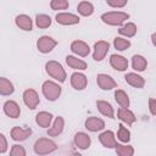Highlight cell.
Segmentation results:
<instances>
[{
  "label": "cell",
  "mask_w": 156,
  "mask_h": 156,
  "mask_svg": "<svg viewBox=\"0 0 156 156\" xmlns=\"http://www.w3.org/2000/svg\"><path fill=\"white\" fill-rule=\"evenodd\" d=\"M110 63L117 71H126L128 68V60L126 57L121 56V55H116V54L111 55Z\"/></svg>",
  "instance_id": "cell-12"
},
{
  "label": "cell",
  "mask_w": 156,
  "mask_h": 156,
  "mask_svg": "<svg viewBox=\"0 0 156 156\" xmlns=\"http://www.w3.org/2000/svg\"><path fill=\"white\" fill-rule=\"evenodd\" d=\"M10 155L11 156H24L26 155V150L21 145H13L11 151H10Z\"/></svg>",
  "instance_id": "cell-35"
},
{
  "label": "cell",
  "mask_w": 156,
  "mask_h": 156,
  "mask_svg": "<svg viewBox=\"0 0 156 156\" xmlns=\"http://www.w3.org/2000/svg\"><path fill=\"white\" fill-rule=\"evenodd\" d=\"M129 18V15L126 12H106L101 16V20L104 23L110 24V26H121L124 21Z\"/></svg>",
  "instance_id": "cell-1"
},
{
  "label": "cell",
  "mask_w": 156,
  "mask_h": 156,
  "mask_svg": "<svg viewBox=\"0 0 156 156\" xmlns=\"http://www.w3.org/2000/svg\"><path fill=\"white\" fill-rule=\"evenodd\" d=\"M113 45H115V48L117 50L123 51V50H126V49H128L130 46V41L128 39H123V38H115Z\"/></svg>",
  "instance_id": "cell-33"
},
{
  "label": "cell",
  "mask_w": 156,
  "mask_h": 156,
  "mask_svg": "<svg viewBox=\"0 0 156 156\" xmlns=\"http://www.w3.org/2000/svg\"><path fill=\"white\" fill-rule=\"evenodd\" d=\"M124 79H126V82H127L128 84H130L132 87L138 88V89L143 88V87H144V84H145L144 78H143L141 76L136 74V73H133V72L127 73V74L124 76Z\"/></svg>",
  "instance_id": "cell-18"
},
{
  "label": "cell",
  "mask_w": 156,
  "mask_h": 156,
  "mask_svg": "<svg viewBox=\"0 0 156 156\" xmlns=\"http://www.w3.org/2000/svg\"><path fill=\"white\" fill-rule=\"evenodd\" d=\"M115 100H116V102H117L121 107H128V106H129V98H128V95H127L123 90H121V89H117V90L115 91Z\"/></svg>",
  "instance_id": "cell-28"
},
{
  "label": "cell",
  "mask_w": 156,
  "mask_h": 156,
  "mask_svg": "<svg viewBox=\"0 0 156 156\" xmlns=\"http://www.w3.org/2000/svg\"><path fill=\"white\" fill-rule=\"evenodd\" d=\"M45 68H46L48 74L50 77L55 78L56 80H58L61 83L66 80V72H65V69L62 68V66L58 62H56V61H49V62H46Z\"/></svg>",
  "instance_id": "cell-2"
},
{
  "label": "cell",
  "mask_w": 156,
  "mask_h": 156,
  "mask_svg": "<svg viewBox=\"0 0 156 156\" xmlns=\"http://www.w3.org/2000/svg\"><path fill=\"white\" fill-rule=\"evenodd\" d=\"M63 124H65L63 118L62 117H56L52 127L48 130V135H50V136H57V135H60L62 133V130H63Z\"/></svg>",
  "instance_id": "cell-23"
},
{
  "label": "cell",
  "mask_w": 156,
  "mask_h": 156,
  "mask_svg": "<svg viewBox=\"0 0 156 156\" xmlns=\"http://www.w3.org/2000/svg\"><path fill=\"white\" fill-rule=\"evenodd\" d=\"M106 2L111 7H123L127 5L128 0H106Z\"/></svg>",
  "instance_id": "cell-36"
},
{
  "label": "cell",
  "mask_w": 156,
  "mask_h": 156,
  "mask_svg": "<svg viewBox=\"0 0 156 156\" xmlns=\"http://www.w3.org/2000/svg\"><path fill=\"white\" fill-rule=\"evenodd\" d=\"M71 50H72L74 54L82 56V57L88 56L89 52H90V48L88 46V44H85V43L82 41V40H74V41H72V44H71Z\"/></svg>",
  "instance_id": "cell-10"
},
{
  "label": "cell",
  "mask_w": 156,
  "mask_h": 156,
  "mask_svg": "<svg viewBox=\"0 0 156 156\" xmlns=\"http://www.w3.org/2000/svg\"><path fill=\"white\" fill-rule=\"evenodd\" d=\"M66 63L71 67V68H74V69H80V71H84L87 69V63L80 60V58H77L74 56H67L66 57Z\"/></svg>",
  "instance_id": "cell-24"
},
{
  "label": "cell",
  "mask_w": 156,
  "mask_h": 156,
  "mask_svg": "<svg viewBox=\"0 0 156 156\" xmlns=\"http://www.w3.org/2000/svg\"><path fill=\"white\" fill-rule=\"evenodd\" d=\"M56 22L63 26H72L79 23V17L73 15V13H57L56 15Z\"/></svg>",
  "instance_id": "cell-9"
},
{
  "label": "cell",
  "mask_w": 156,
  "mask_h": 156,
  "mask_svg": "<svg viewBox=\"0 0 156 156\" xmlns=\"http://www.w3.org/2000/svg\"><path fill=\"white\" fill-rule=\"evenodd\" d=\"M117 138L123 143H128L130 140V132L123 124H119L118 126V132H117Z\"/></svg>",
  "instance_id": "cell-32"
},
{
  "label": "cell",
  "mask_w": 156,
  "mask_h": 156,
  "mask_svg": "<svg viewBox=\"0 0 156 156\" xmlns=\"http://www.w3.org/2000/svg\"><path fill=\"white\" fill-rule=\"evenodd\" d=\"M132 66L135 71L138 72H143L145 71L146 66H147V62H146V58H144L143 56L140 55H134L132 57Z\"/></svg>",
  "instance_id": "cell-25"
},
{
  "label": "cell",
  "mask_w": 156,
  "mask_h": 156,
  "mask_svg": "<svg viewBox=\"0 0 156 156\" xmlns=\"http://www.w3.org/2000/svg\"><path fill=\"white\" fill-rule=\"evenodd\" d=\"M116 152L119 156H132L134 154V150L132 146L129 145H121V144H116Z\"/></svg>",
  "instance_id": "cell-31"
},
{
  "label": "cell",
  "mask_w": 156,
  "mask_h": 156,
  "mask_svg": "<svg viewBox=\"0 0 156 156\" xmlns=\"http://www.w3.org/2000/svg\"><path fill=\"white\" fill-rule=\"evenodd\" d=\"M77 10H78V12H79L82 16L88 17V16H90V15L94 12V6H93V4L89 2V1H82V2L78 4Z\"/></svg>",
  "instance_id": "cell-27"
},
{
  "label": "cell",
  "mask_w": 156,
  "mask_h": 156,
  "mask_svg": "<svg viewBox=\"0 0 156 156\" xmlns=\"http://www.w3.org/2000/svg\"><path fill=\"white\" fill-rule=\"evenodd\" d=\"M13 91H15V88H13L12 83L6 78L0 77V94L1 95H11Z\"/></svg>",
  "instance_id": "cell-26"
},
{
  "label": "cell",
  "mask_w": 156,
  "mask_h": 156,
  "mask_svg": "<svg viewBox=\"0 0 156 156\" xmlns=\"http://www.w3.org/2000/svg\"><path fill=\"white\" fill-rule=\"evenodd\" d=\"M57 45V41L55 39H52L51 37H48V35H44L41 38H39L38 43H37V48L40 52L43 54H48L50 52L55 46Z\"/></svg>",
  "instance_id": "cell-5"
},
{
  "label": "cell",
  "mask_w": 156,
  "mask_h": 156,
  "mask_svg": "<svg viewBox=\"0 0 156 156\" xmlns=\"http://www.w3.org/2000/svg\"><path fill=\"white\" fill-rule=\"evenodd\" d=\"M117 116H118V118L122 122L127 123L128 126H132L135 122V119H136V117L134 116V113L130 110H128L127 107H119L118 111H117Z\"/></svg>",
  "instance_id": "cell-15"
},
{
  "label": "cell",
  "mask_w": 156,
  "mask_h": 156,
  "mask_svg": "<svg viewBox=\"0 0 156 156\" xmlns=\"http://www.w3.org/2000/svg\"><path fill=\"white\" fill-rule=\"evenodd\" d=\"M110 50V44L108 41L105 40H99L95 43L94 45V54H93V58L95 61H101L105 55L107 54V51Z\"/></svg>",
  "instance_id": "cell-6"
},
{
  "label": "cell",
  "mask_w": 156,
  "mask_h": 156,
  "mask_svg": "<svg viewBox=\"0 0 156 156\" xmlns=\"http://www.w3.org/2000/svg\"><path fill=\"white\" fill-rule=\"evenodd\" d=\"M23 101L30 110H34L39 104V96L34 89H27L23 93Z\"/></svg>",
  "instance_id": "cell-7"
},
{
  "label": "cell",
  "mask_w": 156,
  "mask_h": 156,
  "mask_svg": "<svg viewBox=\"0 0 156 156\" xmlns=\"http://www.w3.org/2000/svg\"><path fill=\"white\" fill-rule=\"evenodd\" d=\"M74 144L79 149L85 150V149H88L90 146V136L88 134H85V133L79 132V133H77L74 135Z\"/></svg>",
  "instance_id": "cell-20"
},
{
  "label": "cell",
  "mask_w": 156,
  "mask_h": 156,
  "mask_svg": "<svg viewBox=\"0 0 156 156\" xmlns=\"http://www.w3.org/2000/svg\"><path fill=\"white\" fill-rule=\"evenodd\" d=\"M32 134V129L30 128H21V127H13L11 130V138L16 141H23L26 139H28V136Z\"/></svg>",
  "instance_id": "cell-14"
},
{
  "label": "cell",
  "mask_w": 156,
  "mask_h": 156,
  "mask_svg": "<svg viewBox=\"0 0 156 156\" xmlns=\"http://www.w3.org/2000/svg\"><path fill=\"white\" fill-rule=\"evenodd\" d=\"M7 150V141L6 138L4 136V134L0 133V154H4Z\"/></svg>",
  "instance_id": "cell-37"
},
{
  "label": "cell",
  "mask_w": 156,
  "mask_h": 156,
  "mask_svg": "<svg viewBox=\"0 0 156 156\" xmlns=\"http://www.w3.org/2000/svg\"><path fill=\"white\" fill-rule=\"evenodd\" d=\"M50 7L52 10H66L68 7V1L67 0H51Z\"/></svg>",
  "instance_id": "cell-34"
},
{
  "label": "cell",
  "mask_w": 156,
  "mask_h": 156,
  "mask_svg": "<svg viewBox=\"0 0 156 156\" xmlns=\"http://www.w3.org/2000/svg\"><path fill=\"white\" fill-rule=\"evenodd\" d=\"M149 104H150V112H151L152 116H155L156 115V110H155V107H156V100L154 98H151L149 100Z\"/></svg>",
  "instance_id": "cell-38"
},
{
  "label": "cell",
  "mask_w": 156,
  "mask_h": 156,
  "mask_svg": "<svg viewBox=\"0 0 156 156\" xmlns=\"http://www.w3.org/2000/svg\"><path fill=\"white\" fill-rule=\"evenodd\" d=\"M96 83H98V85H99L102 90H111V89L116 88V85H117L112 77H110V76H107V74H104V73L98 74V77H96Z\"/></svg>",
  "instance_id": "cell-8"
},
{
  "label": "cell",
  "mask_w": 156,
  "mask_h": 156,
  "mask_svg": "<svg viewBox=\"0 0 156 156\" xmlns=\"http://www.w3.org/2000/svg\"><path fill=\"white\" fill-rule=\"evenodd\" d=\"M56 149H57L56 144L52 140L46 139V138H40L34 144V151L38 155H46V154L55 151Z\"/></svg>",
  "instance_id": "cell-4"
},
{
  "label": "cell",
  "mask_w": 156,
  "mask_h": 156,
  "mask_svg": "<svg viewBox=\"0 0 156 156\" xmlns=\"http://www.w3.org/2000/svg\"><path fill=\"white\" fill-rule=\"evenodd\" d=\"M52 121V115L46 112V111H41L39 113H37L35 116V122L39 127H43V128H48L50 127V123Z\"/></svg>",
  "instance_id": "cell-19"
},
{
  "label": "cell",
  "mask_w": 156,
  "mask_h": 156,
  "mask_svg": "<svg viewBox=\"0 0 156 156\" xmlns=\"http://www.w3.org/2000/svg\"><path fill=\"white\" fill-rule=\"evenodd\" d=\"M99 140H100V143H101L105 147H108V149L115 147L116 144H117V141H116V139H115V134H113V132H111V130H106V132L101 133V134L99 135Z\"/></svg>",
  "instance_id": "cell-17"
},
{
  "label": "cell",
  "mask_w": 156,
  "mask_h": 156,
  "mask_svg": "<svg viewBox=\"0 0 156 156\" xmlns=\"http://www.w3.org/2000/svg\"><path fill=\"white\" fill-rule=\"evenodd\" d=\"M85 128L90 132H99L105 128V122L98 117H89L85 121Z\"/></svg>",
  "instance_id": "cell-16"
},
{
  "label": "cell",
  "mask_w": 156,
  "mask_h": 156,
  "mask_svg": "<svg viewBox=\"0 0 156 156\" xmlns=\"http://www.w3.org/2000/svg\"><path fill=\"white\" fill-rule=\"evenodd\" d=\"M35 23H37V26H38L39 28H48V27L51 26V18H50V16L44 15V13L37 15V17H35Z\"/></svg>",
  "instance_id": "cell-30"
},
{
  "label": "cell",
  "mask_w": 156,
  "mask_h": 156,
  "mask_svg": "<svg viewBox=\"0 0 156 156\" xmlns=\"http://www.w3.org/2000/svg\"><path fill=\"white\" fill-rule=\"evenodd\" d=\"M15 22H16L17 27H20L23 30H32V28H33V22L30 20V17L27 15H18L16 17Z\"/></svg>",
  "instance_id": "cell-21"
},
{
  "label": "cell",
  "mask_w": 156,
  "mask_h": 156,
  "mask_svg": "<svg viewBox=\"0 0 156 156\" xmlns=\"http://www.w3.org/2000/svg\"><path fill=\"white\" fill-rule=\"evenodd\" d=\"M41 90H43L44 96L49 101H55L61 95V87L58 84H56L55 82H51V80L44 82L43 87H41Z\"/></svg>",
  "instance_id": "cell-3"
},
{
  "label": "cell",
  "mask_w": 156,
  "mask_h": 156,
  "mask_svg": "<svg viewBox=\"0 0 156 156\" xmlns=\"http://www.w3.org/2000/svg\"><path fill=\"white\" fill-rule=\"evenodd\" d=\"M4 112H5L6 116H9L11 118H17V117H20L21 108H20V106L17 105L16 101L9 100L4 104Z\"/></svg>",
  "instance_id": "cell-11"
},
{
  "label": "cell",
  "mask_w": 156,
  "mask_h": 156,
  "mask_svg": "<svg viewBox=\"0 0 156 156\" xmlns=\"http://www.w3.org/2000/svg\"><path fill=\"white\" fill-rule=\"evenodd\" d=\"M118 32H119V34H122V35H126V37H128V38H132V37H134L135 33H136V26H135L134 23H127L126 26H123L122 28H119Z\"/></svg>",
  "instance_id": "cell-29"
},
{
  "label": "cell",
  "mask_w": 156,
  "mask_h": 156,
  "mask_svg": "<svg viewBox=\"0 0 156 156\" xmlns=\"http://www.w3.org/2000/svg\"><path fill=\"white\" fill-rule=\"evenodd\" d=\"M96 106H98V110L100 111V113H102L104 116H106V117H108V118H115L113 108H112V106H111L107 101L98 100V101H96Z\"/></svg>",
  "instance_id": "cell-22"
},
{
  "label": "cell",
  "mask_w": 156,
  "mask_h": 156,
  "mask_svg": "<svg viewBox=\"0 0 156 156\" xmlns=\"http://www.w3.org/2000/svg\"><path fill=\"white\" fill-rule=\"evenodd\" d=\"M71 84L76 90H83L87 88V77L83 73L74 72L71 76Z\"/></svg>",
  "instance_id": "cell-13"
}]
</instances>
